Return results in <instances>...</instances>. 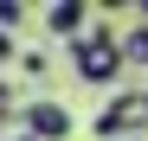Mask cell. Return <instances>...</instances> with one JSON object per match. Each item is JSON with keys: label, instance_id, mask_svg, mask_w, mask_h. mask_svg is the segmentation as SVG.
I'll return each instance as SVG.
<instances>
[{"label": "cell", "instance_id": "obj_1", "mask_svg": "<svg viewBox=\"0 0 148 141\" xmlns=\"http://www.w3.org/2000/svg\"><path fill=\"white\" fill-rule=\"evenodd\" d=\"M64 52H71V70H77L90 90H110L122 77V32L116 26H90L84 39H71Z\"/></svg>", "mask_w": 148, "mask_h": 141}, {"label": "cell", "instance_id": "obj_2", "mask_svg": "<svg viewBox=\"0 0 148 141\" xmlns=\"http://www.w3.org/2000/svg\"><path fill=\"white\" fill-rule=\"evenodd\" d=\"M142 128H148V90H116L103 103V115H97V135L103 141H135Z\"/></svg>", "mask_w": 148, "mask_h": 141}, {"label": "cell", "instance_id": "obj_3", "mask_svg": "<svg viewBox=\"0 0 148 141\" xmlns=\"http://www.w3.org/2000/svg\"><path fill=\"white\" fill-rule=\"evenodd\" d=\"M71 128V109L64 103H52V96H32V103H19V135L26 141H64Z\"/></svg>", "mask_w": 148, "mask_h": 141}, {"label": "cell", "instance_id": "obj_4", "mask_svg": "<svg viewBox=\"0 0 148 141\" xmlns=\"http://www.w3.org/2000/svg\"><path fill=\"white\" fill-rule=\"evenodd\" d=\"M45 26L71 45V39H84V32H90V7H84V0H58V7H45Z\"/></svg>", "mask_w": 148, "mask_h": 141}, {"label": "cell", "instance_id": "obj_5", "mask_svg": "<svg viewBox=\"0 0 148 141\" xmlns=\"http://www.w3.org/2000/svg\"><path fill=\"white\" fill-rule=\"evenodd\" d=\"M122 64H148V19L122 32Z\"/></svg>", "mask_w": 148, "mask_h": 141}, {"label": "cell", "instance_id": "obj_6", "mask_svg": "<svg viewBox=\"0 0 148 141\" xmlns=\"http://www.w3.org/2000/svg\"><path fill=\"white\" fill-rule=\"evenodd\" d=\"M19 19H26V7H19V0H0V32H13Z\"/></svg>", "mask_w": 148, "mask_h": 141}, {"label": "cell", "instance_id": "obj_7", "mask_svg": "<svg viewBox=\"0 0 148 141\" xmlns=\"http://www.w3.org/2000/svg\"><path fill=\"white\" fill-rule=\"evenodd\" d=\"M13 58H19V39H13V32H0V64H13Z\"/></svg>", "mask_w": 148, "mask_h": 141}, {"label": "cell", "instance_id": "obj_8", "mask_svg": "<svg viewBox=\"0 0 148 141\" xmlns=\"http://www.w3.org/2000/svg\"><path fill=\"white\" fill-rule=\"evenodd\" d=\"M19 141H26V135H19Z\"/></svg>", "mask_w": 148, "mask_h": 141}, {"label": "cell", "instance_id": "obj_9", "mask_svg": "<svg viewBox=\"0 0 148 141\" xmlns=\"http://www.w3.org/2000/svg\"><path fill=\"white\" fill-rule=\"evenodd\" d=\"M135 141H142V135H135Z\"/></svg>", "mask_w": 148, "mask_h": 141}]
</instances>
